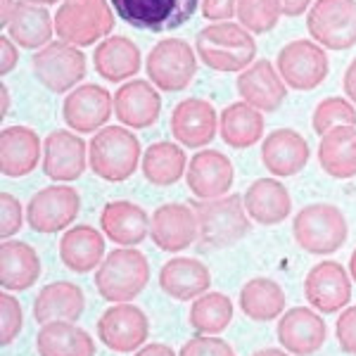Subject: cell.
Masks as SVG:
<instances>
[{
    "mask_svg": "<svg viewBox=\"0 0 356 356\" xmlns=\"http://www.w3.org/2000/svg\"><path fill=\"white\" fill-rule=\"evenodd\" d=\"M195 53L214 72L240 74L254 62L257 43L254 36L235 22H211L195 36Z\"/></svg>",
    "mask_w": 356,
    "mask_h": 356,
    "instance_id": "obj_1",
    "label": "cell"
},
{
    "mask_svg": "<svg viewBox=\"0 0 356 356\" xmlns=\"http://www.w3.org/2000/svg\"><path fill=\"white\" fill-rule=\"evenodd\" d=\"M150 283V261L136 247H119L105 257L95 271V288L102 300L126 304Z\"/></svg>",
    "mask_w": 356,
    "mask_h": 356,
    "instance_id": "obj_2",
    "label": "cell"
},
{
    "mask_svg": "<svg viewBox=\"0 0 356 356\" xmlns=\"http://www.w3.org/2000/svg\"><path fill=\"white\" fill-rule=\"evenodd\" d=\"M191 207L197 214L200 245L204 250L231 247L250 233V216L243 195H223L216 200H195Z\"/></svg>",
    "mask_w": 356,
    "mask_h": 356,
    "instance_id": "obj_3",
    "label": "cell"
},
{
    "mask_svg": "<svg viewBox=\"0 0 356 356\" xmlns=\"http://www.w3.org/2000/svg\"><path fill=\"white\" fill-rule=\"evenodd\" d=\"M140 140L126 126H105L88 145L90 171L107 183H122L140 164Z\"/></svg>",
    "mask_w": 356,
    "mask_h": 356,
    "instance_id": "obj_4",
    "label": "cell"
},
{
    "mask_svg": "<svg viewBox=\"0 0 356 356\" xmlns=\"http://www.w3.org/2000/svg\"><path fill=\"white\" fill-rule=\"evenodd\" d=\"M114 13L110 0H62L55 13V33L76 48L110 38Z\"/></svg>",
    "mask_w": 356,
    "mask_h": 356,
    "instance_id": "obj_5",
    "label": "cell"
},
{
    "mask_svg": "<svg viewBox=\"0 0 356 356\" xmlns=\"http://www.w3.org/2000/svg\"><path fill=\"white\" fill-rule=\"evenodd\" d=\"M292 235L309 254H335L347 243L349 226L335 204L316 202L300 209V214L292 219Z\"/></svg>",
    "mask_w": 356,
    "mask_h": 356,
    "instance_id": "obj_6",
    "label": "cell"
},
{
    "mask_svg": "<svg viewBox=\"0 0 356 356\" xmlns=\"http://www.w3.org/2000/svg\"><path fill=\"white\" fill-rule=\"evenodd\" d=\"M110 5L129 26L164 33L191 22L202 0H110Z\"/></svg>",
    "mask_w": 356,
    "mask_h": 356,
    "instance_id": "obj_7",
    "label": "cell"
},
{
    "mask_svg": "<svg viewBox=\"0 0 356 356\" xmlns=\"http://www.w3.org/2000/svg\"><path fill=\"white\" fill-rule=\"evenodd\" d=\"M86 55L81 48L65 41H53L31 60V72L50 93H72L86 76Z\"/></svg>",
    "mask_w": 356,
    "mask_h": 356,
    "instance_id": "obj_8",
    "label": "cell"
},
{
    "mask_svg": "<svg viewBox=\"0 0 356 356\" xmlns=\"http://www.w3.org/2000/svg\"><path fill=\"white\" fill-rule=\"evenodd\" d=\"M147 79L166 93L186 90L197 74V55L183 38H164L147 55Z\"/></svg>",
    "mask_w": 356,
    "mask_h": 356,
    "instance_id": "obj_9",
    "label": "cell"
},
{
    "mask_svg": "<svg viewBox=\"0 0 356 356\" xmlns=\"http://www.w3.org/2000/svg\"><path fill=\"white\" fill-rule=\"evenodd\" d=\"M307 29L321 48L349 50L356 45V0H316L309 8Z\"/></svg>",
    "mask_w": 356,
    "mask_h": 356,
    "instance_id": "obj_10",
    "label": "cell"
},
{
    "mask_svg": "<svg viewBox=\"0 0 356 356\" xmlns=\"http://www.w3.org/2000/svg\"><path fill=\"white\" fill-rule=\"evenodd\" d=\"M275 69L283 76L285 86L295 90H314L328 76V55L316 41L309 38H300V41H290L283 45L278 53V62Z\"/></svg>",
    "mask_w": 356,
    "mask_h": 356,
    "instance_id": "obj_11",
    "label": "cell"
},
{
    "mask_svg": "<svg viewBox=\"0 0 356 356\" xmlns=\"http://www.w3.org/2000/svg\"><path fill=\"white\" fill-rule=\"evenodd\" d=\"M81 211V195L72 186H48L26 204L29 226L41 235H55L72 226Z\"/></svg>",
    "mask_w": 356,
    "mask_h": 356,
    "instance_id": "obj_12",
    "label": "cell"
},
{
    "mask_svg": "<svg viewBox=\"0 0 356 356\" xmlns=\"http://www.w3.org/2000/svg\"><path fill=\"white\" fill-rule=\"evenodd\" d=\"M97 335L112 352H138L150 335V318L140 307L131 302L114 304L97 321Z\"/></svg>",
    "mask_w": 356,
    "mask_h": 356,
    "instance_id": "obj_13",
    "label": "cell"
},
{
    "mask_svg": "<svg viewBox=\"0 0 356 356\" xmlns=\"http://www.w3.org/2000/svg\"><path fill=\"white\" fill-rule=\"evenodd\" d=\"M304 297L321 314H337L352 300V275L340 261H318L304 280Z\"/></svg>",
    "mask_w": 356,
    "mask_h": 356,
    "instance_id": "obj_14",
    "label": "cell"
},
{
    "mask_svg": "<svg viewBox=\"0 0 356 356\" xmlns=\"http://www.w3.org/2000/svg\"><path fill=\"white\" fill-rule=\"evenodd\" d=\"M114 112V95L97 83H81L62 102L65 124L76 134H93L105 129Z\"/></svg>",
    "mask_w": 356,
    "mask_h": 356,
    "instance_id": "obj_15",
    "label": "cell"
},
{
    "mask_svg": "<svg viewBox=\"0 0 356 356\" xmlns=\"http://www.w3.org/2000/svg\"><path fill=\"white\" fill-rule=\"evenodd\" d=\"M197 214L191 204L166 202L157 207L150 216V240L169 254L188 250L197 240Z\"/></svg>",
    "mask_w": 356,
    "mask_h": 356,
    "instance_id": "obj_16",
    "label": "cell"
},
{
    "mask_svg": "<svg viewBox=\"0 0 356 356\" xmlns=\"http://www.w3.org/2000/svg\"><path fill=\"white\" fill-rule=\"evenodd\" d=\"M88 166V145L72 131H53L43 140V174L57 183H72Z\"/></svg>",
    "mask_w": 356,
    "mask_h": 356,
    "instance_id": "obj_17",
    "label": "cell"
},
{
    "mask_svg": "<svg viewBox=\"0 0 356 356\" xmlns=\"http://www.w3.org/2000/svg\"><path fill=\"white\" fill-rule=\"evenodd\" d=\"M219 131V114L202 97H186L171 112V134L183 147L209 145Z\"/></svg>",
    "mask_w": 356,
    "mask_h": 356,
    "instance_id": "obj_18",
    "label": "cell"
},
{
    "mask_svg": "<svg viewBox=\"0 0 356 356\" xmlns=\"http://www.w3.org/2000/svg\"><path fill=\"white\" fill-rule=\"evenodd\" d=\"M275 335H278L280 347L288 354L312 356L325 344L328 328L316 309L295 307L290 312H283Z\"/></svg>",
    "mask_w": 356,
    "mask_h": 356,
    "instance_id": "obj_19",
    "label": "cell"
},
{
    "mask_svg": "<svg viewBox=\"0 0 356 356\" xmlns=\"http://www.w3.org/2000/svg\"><path fill=\"white\" fill-rule=\"evenodd\" d=\"M235 88H238V95L243 97V102L252 105L261 114L275 112L288 95V86H285L283 76L268 60H257L245 72H240Z\"/></svg>",
    "mask_w": 356,
    "mask_h": 356,
    "instance_id": "obj_20",
    "label": "cell"
},
{
    "mask_svg": "<svg viewBox=\"0 0 356 356\" xmlns=\"http://www.w3.org/2000/svg\"><path fill=\"white\" fill-rule=\"evenodd\" d=\"M233 164L219 150H200L188 162L186 183L197 200H216L228 195L233 186Z\"/></svg>",
    "mask_w": 356,
    "mask_h": 356,
    "instance_id": "obj_21",
    "label": "cell"
},
{
    "mask_svg": "<svg viewBox=\"0 0 356 356\" xmlns=\"http://www.w3.org/2000/svg\"><path fill=\"white\" fill-rule=\"evenodd\" d=\"M312 150L300 131L275 129L261 143V162L275 178H290L307 166Z\"/></svg>",
    "mask_w": 356,
    "mask_h": 356,
    "instance_id": "obj_22",
    "label": "cell"
},
{
    "mask_svg": "<svg viewBox=\"0 0 356 356\" xmlns=\"http://www.w3.org/2000/svg\"><path fill=\"white\" fill-rule=\"evenodd\" d=\"M114 114L126 129H150L162 114V97L152 83L134 79L114 93Z\"/></svg>",
    "mask_w": 356,
    "mask_h": 356,
    "instance_id": "obj_23",
    "label": "cell"
},
{
    "mask_svg": "<svg viewBox=\"0 0 356 356\" xmlns=\"http://www.w3.org/2000/svg\"><path fill=\"white\" fill-rule=\"evenodd\" d=\"M43 162L41 138L29 126H5L0 134V171L8 178H24Z\"/></svg>",
    "mask_w": 356,
    "mask_h": 356,
    "instance_id": "obj_24",
    "label": "cell"
},
{
    "mask_svg": "<svg viewBox=\"0 0 356 356\" xmlns=\"http://www.w3.org/2000/svg\"><path fill=\"white\" fill-rule=\"evenodd\" d=\"M102 233L122 247H136L150 235V216L140 204L129 200H114L102 207Z\"/></svg>",
    "mask_w": 356,
    "mask_h": 356,
    "instance_id": "obj_25",
    "label": "cell"
},
{
    "mask_svg": "<svg viewBox=\"0 0 356 356\" xmlns=\"http://www.w3.org/2000/svg\"><path fill=\"white\" fill-rule=\"evenodd\" d=\"M245 211L261 226L283 223L292 211V197L278 178H257L243 195Z\"/></svg>",
    "mask_w": 356,
    "mask_h": 356,
    "instance_id": "obj_26",
    "label": "cell"
},
{
    "mask_svg": "<svg viewBox=\"0 0 356 356\" xmlns=\"http://www.w3.org/2000/svg\"><path fill=\"white\" fill-rule=\"evenodd\" d=\"M209 268L195 257H174L159 271V288L178 302L197 300L200 295L209 292Z\"/></svg>",
    "mask_w": 356,
    "mask_h": 356,
    "instance_id": "obj_27",
    "label": "cell"
},
{
    "mask_svg": "<svg viewBox=\"0 0 356 356\" xmlns=\"http://www.w3.org/2000/svg\"><path fill=\"white\" fill-rule=\"evenodd\" d=\"M41 278L38 252L24 240H3L0 247V285L8 292H26Z\"/></svg>",
    "mask_w": 356,
    "mask_h": 356,
    "instance_id": "obj_28",
    "label": "cell"
},
{
    "mask_svg": "<svg viewBox=\"0 0 356 356\" xmlns=\"http://www.w3.org/2000/svg\"><path fill=\"white\" fill-rule=\"evenodd\" d=\"M86 309V297L79 285L69 280L48 283L33 300V321L38 325L53 323V321H72L76 323Z\"/></svg>",
    "mask_w": 356,
    "mask_h": 356,
    "instance_id": "obj_29",
    "label": "cell"
},
{
    "mask_svg": "<svg viewBox=\"0 0 356 356\" xmlns=\"http://www.w3.org/2000/svg\"><path fill=\"white\" fill-rule=\"evenodd\" d=\"M105 235L93 226H72L60 240V259L72 273H90L105 261Z\"/></svg>",
    "mask_w": 356,
    "mask_h": 356,
    "instance_id": "obj_30",
    "label": "cell"
},
{
    "mask_svg": "<svg viewBox=\"0 0 356 356\" xmlns=\"http://www.w3.org/2000/svg\"><path fill=\"white\" fill-rule=\"evenodd\" d=\"M93 67L105 81L124 83L136 76L143 67V57L138 45L126 36H110L93 53Z\"/></svg>",
    "mask_w": 356,
    "mask_h": 356,
    "instance_id": "obj_31",
    "label": "cell"
},
{
    "mask_svg": "<svg viewBox=\"0 0 356 356\" xmlns=\"http://www.w3.org/2000/svg\"><path fill=\"white\" fill-rule=\"evenodd\" d=\"M8 36L26 50H41L50 43L55 31V22L50 17L48 8L29 0H17L15 15L8 24Z\"/></svg>",
    "mask_w": 356,
    "mask_h": 356,
    "instance_id": "obj_32",
    "label": "cell"
},
{
    "mask_svg": "<svg viewBox=\"0 0 356 356\" xmlns=\"http://www.w3.org/2000/svg\"><path fill=\"white\" fill-rule=\"evenodd\" d=\"M318 164L330 178L356 176V126H335L318 143Z\"/></svg>",
    "mask_w": 356,
    "mask_h": 356,
    "instance_id": "obj_33",
    "label": "cell"
},
{
    "mask_svg": "<svg viewBox=\"0 0 356 356\" xmlns=\"http://www.w3.org/2000/svg\"><path fill=\"white\" fill-rule=\"evenodd\" d=\"M38 356H95V342L90 332L72 321H53L41 325L36 335Z\"/></svg>",
    "mask_w": 356,
    "mask_h": 356,
    "instance_id": "obj_34",
    "label": "cell"
},
{
    "mask_svg": "<svg viewBox=\"0 0 356 356\" xmlns=\"http://www.w3.org/2000/svg\"><path fill=\"white\" fill-rule=\"evenodd\" d=\"M188 162H191V159L186 157L183 145L171 143V140L152 143L140 159L143 174H145L147 183L159 186V188L174 186V183L181 181L183 174L188 171V166H186Z\"/></svg>",
    "mask_w": 356,
    "mask_h": 356,
    "instance_id": "obj_35",
    "label": "cell"
},
{
    "mask_svg": "<svg viewBox=\"0 0 356 356\" xmlns=\"http://www.w3.org/2000/svg\"><path fill=\"white\" fill-rule=\"evenodd\" d=\"M219 134L223 143L235 150L257 145L264 136V114L247 102H233L221 112Z\"/></svg>",
    "mask_w": 356,
    "mask_h": 356,
    "instance_id": "obj_36",
    "label": "cell"
},
{
    "mask_svg": "<svg viewBox=\"0 0 356 356\" xmlns=\"http://www.w3.org/2000/svg\"><path fill=\"white\" fill-rule=\"evenodd\" d=\"M240 309L247 318L268 323L285 312V292L273 278H252L240 290Z\"/></svg>",
    "mask_w": 356,
    "mask_h": 356,
    "instance_id": "obj_37",
    "label": "cell"
},
{
    "mask_svg": "<svg viewBox=\"0 0 356 356\" xmlns=\"http://www.w3.org/2000/svg\"><path fill=\"white\" fill-rule=\"evenodd\" d=\"M188 321L200 335H219L233 321L231 297L223 292H204L193 302Z\"/></svg>",
    "mask_w": 356,
    "mask_h": 356,
    "instance_id": "obj_38",
    "label": "cell"
},
{
    "mask_svg": "<svg viewBox=\"0 0 356 356\" xmlns=\"http://www.w3.org/2000/svg\"><path fill=\"white\" fill-rule=\"evenodd\" d=\"M280 0H238L235 17L240 19V26H245L250 33H268L278 24Z\"/></svg>",
    "mask_w": 356,
    "mask_h": 356,
    "instance_id": "obj_39",
    "label": "cell"
},
{
    "mask_svg": "<svg viewBox=\"0 0 356 356\" xmlns=\"http://www.w3.org/2000/svg\"><path fill=\"white\" fill-rule=\"evenodd\" d=\"M356 107L344 97H325L316 105L312 117V129L318 136H325L335 126H354Z\"/></svg>",
    "mask_w": 356,
    "mask_h": 356,
    "instance_id": "obj_40",
    "label": "cell"
},
{
    "mask_svg": "<svg viewBox=\"0 0 356 356\" xmlns=\"http://www.w3.org/2000/svg\"><path fill=\"white\" fill-rule=\"evenodd\" d=\"M24 325V314H22V304L15 295L8 290L0 295V342L3 347L13 344L22 332Z\"/></svg>",
    "mask_w": 356,
    "mask_h": 356,
    "instance_id": "obj_41",
    "label": "cell"
},
{
    "mask_svg": "<svg viewBox=\"0 0 356 356\" xmlns=\"http://www.w3.org/2000/svg\"><path fill=\"white\" fill-rule=\"evenodd\" d=\"M0 238L13 240V235L19 233L22 223L26 219V211L22 209V202L10 193L0 195Z\"/></svg>",
    "mask_w": 356,
    "mask_h": 356,
    "instance_id": "obj_42",
    "label": "cell"
},
{
    "mask_svg": "<svg viewBox=\"0 0 356 356\" xmlns=\"http://www.w3.org/2000/svg\"><path fill=\"white\" fill-rule=\"evenodd\" d=\"M178 356H235L233 347L216 335H197L181 347Z\"/></svg>",
    "mask_w": 356,
    "mask_h": 356,
    "instance_id": "obj_43",
    "label": "cell"
},
{
    "mask_svg": "<svg viewBox=\"0 0 356 356\" xmlns=\"http://www.w3.org/2000/svg\"><path fill=\"white\" fill-rule=\"evenodd\" d=\"M335 337L344 354L356 356V307H347L340 312L335 325Z\"/></svg>",
    "mask_w": 356,
    "mask_h": 356,
    "instance_id": "obj_44",
    "label": "cell"
},
{
    "mask_svg": "<svg viewBox=\"0 0 356 356\" xmlns=\"http://www.w3.org/2000/svg\"><path fill=\"white\" fill-rule=\"evenodd\" d=\"M238 10V0H202L200 13L209 22H231Z\"/></svg>",
    "mask_w": 356,
    "mask_h": 356,
    "instance_id": "obj_45",
    "label": "cell"
},
{
    "mask_svg": "<svg viewBox=\"0 0 356 356\" xmlns=\"http://www.w3.org/2000/svg\"><path fill=\"white\" fill-rule=\"evenodd\" d=\"M19 62V50H17V43L10 36L0 38V74L8 76L10 72L17 67Z\"/></svg>",
    "mask_w": 356,
    "mask_h": 356,
    "instance_id": "obj_46",
    "label": "cell"
},
{
    "mask_svg": "<svg viewBox=\"0 0 356 356\" xmlns=\"http://www.w3.org/2000/svg\"><path fill=\"white\" fill-rule=\"evenodd\" d=\"M314 5V0H280V10L285 17H300L309 13V8Z\"/></svg>",
    "mask_w": 356,
    "mask_h": 356,
    "instance_id": "obj_47",
    "label": "cell"
},
{
    "mask_svg": "<svg viewBox=\"0 0 356 356\" xmlns=\"http://www.w3.org/2000/svg\"><path fill=\"white\" fill-rule=\"evenodd\" d=\"M136 356H176V352L169 347V344L150 342V344H143V347L136 352Z\"/></svg>",
    "mask_w": 356,
    "mask_h": 356,
    "instance_id": "obj_48",
    "label": "cell"
},
{
    "mask_svg": "<svg viewBox=\"0 0 356 356\" xmlns=\"http://www.w3.org/2000/svg\"><path fill=\"white\" fill-rule=\"evenodd\" d=\"M342 86H344V93H347L349 102L356 105V60L347 67V72H344V83Z\"/></svg>",
    "mask_w": 356,
    "mask_h": 356,
    "instance_id": "obj_49",
    "label": "cell"
},
{
    "mask_svg": "<svg viewBox=\"0 0 356 356\" xmlns=\"http://www.w3.org/2000/svg\"><path fill=\"white\" fill-rule=\"evenodd\" d=\"M15 8H17V0H3V10H0V24H3V29H8L10 19L15 15Z\"/></svg>",
    "mask_w": 356,
    "mask_h": 356,
    "instance_id": "obj_50",
    "label": "cell"
},
{
    "mask_svg": "<svg viewBox=\"0 0 356 356\" xmlns=\"http://www.w3.org/2000/svg\"><path fill=\"white\" fill-rule=\"evenodd\" d=\"M0 95H3V117H8V112H10V90H8V86H0Z\"/></svg>",
    "mask_w": 356,
    "mask_h": 356,
    "instance_id": "obj_51",
    "label": "cell"
},
{
    "mask_svg": "<svg viewBox=\"0 0 356 356\" xmlns=\"http://www.w3.org/2000/svg\"><path fill=\"white\" fill-rule=\"evenodd\" d=\"M252 356H290L288 352H283V349H259V352H254Z\"/></svg>",
    "mask_w": 356,
    "mask_h": 356,
    "instance_id": "obj_52",
    "label": "cell"
},
{
    "mask_svg": "<svg viewBox=\"0 0 356 356\" xmlns=\"http://www.w3.org/2000/svg\"><path fill=\"white\" fill-rule=\"evenodd\" d=\"M349 275H352V280L356 283V250L352 252V257H349Z\"/></svg>",
    "mask_w": 356,
    "mask_h": 356,
    "instance_id": "obj_53",
    "label": "cell"
},
{
    "mask_svg": "<svg viewBox=\"0 0 356 356\" xmlns=\"http://www.w3.org/2000/svg\"><path fill=\"white\" fill-rule=\"evenodd\" d=\"M29 3H36V5H55L60 0H29Z\"/></svg>",
    "mask_w": 356,
    "mask_h": 356,
    "instance_id": "obj_54",
    "label": "cell"
}]
</instances>
